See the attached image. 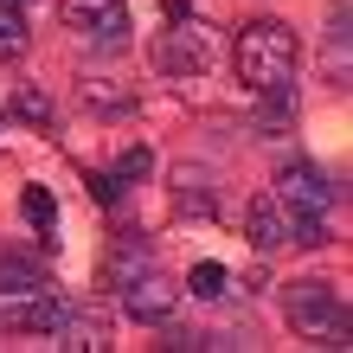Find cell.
Listing matches in <instances>:
<instances>
[{
  "instance_id": "6da1fadb",
  "label": "cell",
  "mask_w": 353,
  "mask_h": 353,
  "mask_svg": "<svg viewBox=\"0 0 353 353\" xmlns=\"http://www.w3.org/2000/svg\"><path fill=\"white\" fill-rule=\"evenodd\" d=\"M296 65H302V39L289 32L283 19H251V26L232 39V71H238V84L251 97L296 84Z\"/></svg>"
},
{
  "instance_id": "7a4b0ae2",
  "label": "cell",
  "mask_w": 353,
  "mask_h": 353,
  "mask_svg": "<svg viewBox=\"0 0 353 353\" xmlns=\"http://www.w3.org/2000/svg\"><path fill=\"white\" fill-rule=\"evenodd\" d=\"M0 321L26 327V334H52L65 321V302L32 257H0Z\"/></svg>"
},
{
  "instance_id": "3957f363",
  "label": "cell",
  "mask_w": 353,
  "mask_h": 353,
  "mask_svg": "<svg viewBox=\"0 0 353 353\" xmlns=\"http://www.w3.org/2000/svg\"><path fill=\"white\" fill-rule=\"evenodd\" d=\"M276 205L289 212V244H327V205H334V186L321 168L308 161H289L276 174Z\"/></svg>"
},
{
  "instance_id": "277c9868",
  "label": "cell",
  "mask_w": 353,
  "mask_h": 353,
  "mask_svg": "<svg viewBox=\"0 0 353 353\" xmlns=\"http://www.w3.org/2000/svg\"><path fill=\"white\" fill-rule=\"evenodd\" d=\"M283 308H289V327H296L302 341H327V347L347 341V302H341L334 283H315V276L289 283L283 289Z\"/></svg>"
},
{
  "instance_id": "5b68a950",
  "label": "cell",
  "mask_w": 353,
  "mask_h": 353,
  "mask_svg": "<svg viewBox=\"0 0 353 353\" xmlns=\"http://www.w3.org/2000/svg\"><path fill=\"white\" fill-rule=\"evenodd\" d=\"M58 13H65L71 32H84L103 52L129 46V0H58Z\"/></svg>"
},
{
  "instance_id": "8992f818",
  "label": "cell",
  "mask_w": 353,
  "mask_h": 353,
  "mask_svg": "<svg viewBox=\"0 0 353 353\" xmlns=\"http://www.w3.org/2000/svg\"><path fill=\"white\" fill-rule=\"evenodd\" d=\"M154 65H161V77H199L205 65H212V32L193 26V19L168 26L154 39Z\"/></svg>"
},
{
  "instance_id": "52a82bcc",
  "label": "cell",
  "mask_w": 353,
  "mask_h": 353,
  "mask_svg": "<svg viewBox=\"0 0 353 353\" xmlns=\"http://www.w3.org/2000/svg\"><path fill=\"white\" fill-rule=\"evenodd\" d=\"M116 296H122V308H129V315H135L141 327H161V321L174 315L180 289H174L168 276H161V263H154V270H141V276H135L129 289H116Z\"/></svg>"
},
{
  "instance_id": "ba28073f",
  "label": "cell",
  "mask_w": 353,
  "mask_h": 353,
  "mask_svg": "<svg viewBox=\"0 0 353 353\" xmlns=\"http://www.w3.org/2000/svg\"><path fill=\"white\" fill-rule=\"evenodd\" d=\"M244 238H251L257 257H270V251H283V244H289V212L276 205V193H257L251 199V212H244Z\"/></svg>"
},
{
  "instance_id": "9c48e42d",
  "label": "cell",
  "mask_w": 353,
  "mask_h": 353,
  "mask_svg": "<svg viewBox=\"0 0 353 353\" xmlns=\"http://www.w3.org/2000/svg\"><path fill=\"white\" fill-rule=\"evenodd\" d=\"M154 263H161V257H154V244L141 238V232H129V238L116 244V257H110V289H129L141 270H154Z\"/></svg>"
},
{
  "instance_id": "30bf717a",
  "label": "cell",
  "mask_w": 353,
  "mask_h": 353,
  "mask_svg": "<svg viewBox=\"0 0 353 353\" xmlns=\"http://www.w3.org/2000/svg\"><path fill=\"white\" fill-rule=\"evenodd\" d=\"M32 32H26V13L13 7V0H0V65H13V58H26Z\"/></svg>"
},
{
  "instance_id": "8fae6325",
  "label": "cell",
  "mask_w": 353,
  "mask_h": 353,
  "mask_svg": "<svg viewBox=\"0 0 353 353\" xmlns=\"http://www.w3.org/2000/svg\"><path fill=\"white\" fill-rule=\"evenodd\" d=\"M52 334H58V347H71V353H90V347H103V327H97L90 315H71V308H65V321H58Z\"/></svg>"
},
{
  "instance_id": "7c38bea8",
  "label": "cell",
  "mask_w": 353,
  "mask_h": 353,
  "mask_svg": "<svg viewBox=\"0 0 353 353\" xmlns=\"http://www.w3.org/2000/svg\"><path fill=\"white\" fill-rule=\"evenodd\" d=\"M26 219H32V232L46 244H58V205H52L46 186H26Z\"/></svg>"
},
{
  "instance_id": "4fadbf2b",
  "label": "cell",
  "mask_w": 353,
  "mask_h": 353,
  "mask_svg": "<svg viewBox=\"0 0 353 353\" xmlns=\"http://www.w3.org/2000/svg\"><path fill=\"white\" fill-rule=\"evenodd\" d=\"M186 283H193L199 302H219L225 289H232V270H225V263H193V276H186Z\"/></svg>"
},
{
  "instance_id": "5bb4252c",
  "label": "cell",
  "mask_w": 353,
  "mask_h": 353,
  "mask_svg": "<svg viewBox=\"0 0 353 353\" xmlns=\"http://www.w3.org/2000/svg\"><path fill=\"white\" fill-rule=\"evenodd\" d=\"M180 205L186 212H219V193H199V174H180Z\"/></svg>"
},
{
  "instance_id": "9a60e30c",
  "label": "cell",
  "mask_w": 353,
  "mask_h": 353,
  "mask_svg": "<svg viewBox=\"0 0 353 353\" xmlns=\"http://www.w3.org/2000/svg\"><path fill=\"white\" fill-rule=\"evenodd\" d=\"M19 116H32V122H46L52 110H46V97H39L32 84H19Z\"/></svg>"
},
{
  "instance_id": "2e32d148",
  "label": "cell",
  "mask_w": 353,
  "mask_h": 353,
  "mask_svg": "<svg viewBox=\"0 0 353 353\" xmlns=\"http://www.w3.org/2000/svg\"><path fill=\"white\" fill-rule=\"evenodd\" d=\"M13 7H26V0H13Z\"/></svg>"
}]
</instances>
